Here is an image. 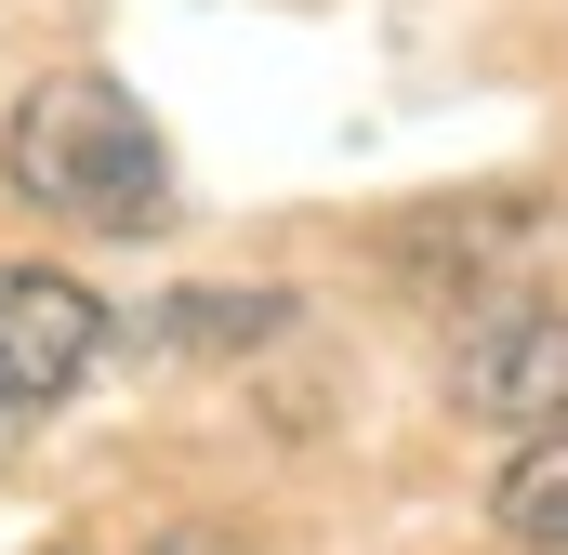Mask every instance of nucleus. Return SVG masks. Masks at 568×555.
<instances>
[{"instance_id": "1", "label": "nucleus", "mask_w": 568, "mask_h": 555, "mask_svg": "<svg viewBox=\"0 0 568 555\" xmlns=\"http://www.w3.org/2000/svg\"><path fill=\"white\" fill-rule=\"evenodd\" d=\"M0 172L27 212H53L80 239H145L172 212V159H159V133L120 80H40L0 120Z\"/></svg>"}, {"instance_id": "2", "label": "nucleus", "mask_w": 568, "mask_h": 555, "mask_svg": "<svg viewBox=\"0 0 568 555\" xmlns=\"http://www.w3.org/2000/svg\"><path fill=\"white\" fill-rule=\"evenodd\" d=\"M106 344V304L53 265H0V463L27 450V423L53 411Z\"/></svg>"}, {"instance_id": "3", "label": "nucleus", "mask_w": 568, "mask_h": 555, "mask_svg": "<svg viewBox=\"0 0 568 555\" xmlns=\"http://www.w3.org/2000/svg\"><path fill=\"white\" fill-rule=\"evenodd\" d=\"M449 397L476 423H529V436L568 423V317L556 304H489L449 357Z\"/></svg>"}, {"instance_id": "4", "label": "nucleus", "mask_w": 568, "mask_h": 555, "mask_svg": "<svg viewBox=\"0 0 568 555\" xmlns=\"http://www.w3.org/2000/svg\"><path fill=\"white\" fill-rule=\"evenodd\" d=\"M489 516H503V543H529V555H568V423H542V436H529V450L503 463Z\"/></svg>"}, {"instance_id": "5", "label": "nucleus", "mask_w": 568, "mask_h": 555, "mask_svg": "<svg viewBox=\"0 0 568 555\" xmlns=\"http://www.w3.org/2000/svg\"><path fill=\"white\" fill-rule=\"evenodd\" d=\"M278 317H291L278 291H185V304H159V331H172V344H265Z\"/></svg>"}, {"instance_id": "6", "label": "nucleus", "mask_w": 568, "mask_h": 555, "mask_svg": "<svg viewBox=\"0 0 568 555\" xmlns=\"http://www.w3.org/2000/svg\"><path fill=\"white\" fill-rule=\"evenodd\" d=\"M159 555H225V543H159Z\"/></svg>"}]
</instances>
